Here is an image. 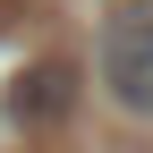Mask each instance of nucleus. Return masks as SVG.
I'll use <instances>...</instances> for the list:
<instances>
[{
    "instance_id": "nucleus-1",
    "label": "nucleus",
    "mask_w": 153,
    "mask_h": 153,
    "mask_svg": "<svg viewBox=\"0 0 153 153\" xmlns=\"http://www.w3.org/2000/svg\"><path fill=\"white\" fill-rule=\"evenodd\" d=\"M94 76L128 119H153V0H111L94 34Z\"/></svg>"
},
{
    "instance_id": "nucleus-2",
    "label": "nucleus",
    "mask_w": 153,
    "mask_h": 153,
    "mask_svg": "<svg viewBox=\"0 0 153 153\" xmlns=\"http://www.w3.org/2000/svg\"><path fill=\"white\" fill-rule=\"evenodd\" d=\"M0 111H9V128H60L68 111H76V60H34V68H17V85L0 94Z\"/></svg>"
}]
</instances>
